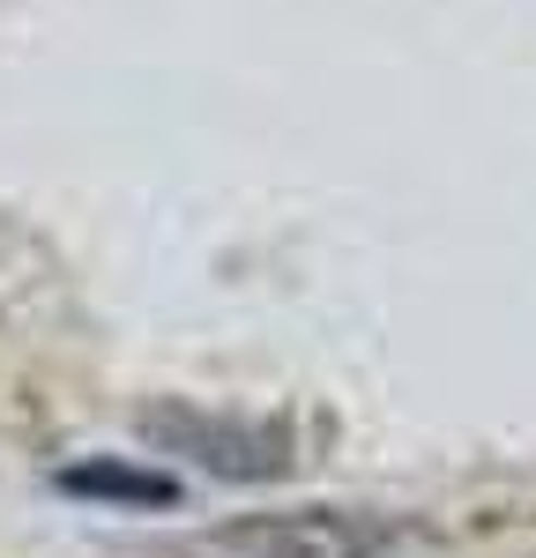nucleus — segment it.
Segmentation results:
<instances>
[{
	"label": "nucleus",
	"mask_w": 536,
	"mask_h": 558,
	"mask_svg": "<svg viewBox=\"0 0 536 558\" xmlns=\"http://www.w3.org/2000/svg\"><path fill=\"white\" fill-rule=\"evenodd\" d=\"M217 558H388L395 551V521L351 514V507H306V514H261L231 521L209 536Z\"/></svg>",
	"instance_id": "1"
},
{
	"label": "nucleus",
	"mask_w": 536,
	"mask_h": 558,
	"mask_svg": "<svg viewBox=\"0 0 536 558\" xmlns=\"http://www.w3.org/2000/svg\"><path fill=\"white\" fill-rule=\"evenodd\" d=\"M142 432L157 447H172L186 462H202L209 476H239V484H261V476L291 470V439L276 425H246V417H202V410H149Z\"/></svg>",
	"instance_id": "2"
},
{
	"label": "nucleus",
	"mask_w": 536,
	"mask_h": 558,
	"mask_svg": "<svg viewBox=\"0 0 536 558\" xmlns=\"http://www.w3.org/2000/svg\"><path fill=\"white\" fill-rule=\"evenodd\" d=\"M60 492L75 499H105V507H172L179 484L157 470H127V462H75L60 470Z\"/></svg>",
	"instance_id": "3"
}]
</instances>
